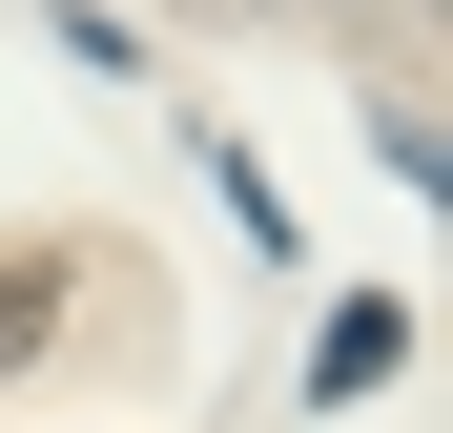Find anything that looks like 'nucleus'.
<instances>
[{
  "mask_svg": "<svg viewBox=\"0 0 453 433\" xmlns=\"http://www.w3.org/2000/svg\"><path fill=\"white\" fill-rule=\"evenodd\" d=\"M392 351H412V310L371 289V310H330V330H310V392H330V413H350V392H392Z\"/></svg>",
  "mask_w": 453,
  "mask_h": 433,
  "instance_id": "nucleus-1",
  "label": "nucleus"
},
{
  "mask_svg": "<svg viewBox=\"0 0 453 433\" xmlns=\"http://www.w3.org/2000/svg\"><path fill=\"white\" fill-rule=\"evenodd\" d=\"M186 21H268V0H186Z\"/></svg>",
  "mask_w": 453,
  "mask_h": 433,
  "instance_id": "nucleus-3",
  "label": "nucleus"
},
{
  "mask_svg": "<svg viewBox=\"0 0 453 433\" xmlns=\"http://www.w3.org/2000/svg\"><path fill=\"white\" fill-rule=\"evenodd\" d=\"M42 330H62V289L21 268V289H0V372H21V351H42Z\"/></svg>",
  "mask_w": 453,
  "mask_h": 433,
  "instance_id": "nucleus-2",
  "label": "nucleus"
}]
</instances>
